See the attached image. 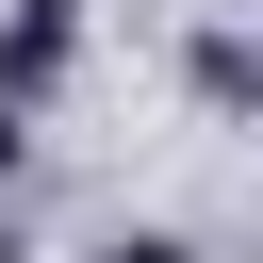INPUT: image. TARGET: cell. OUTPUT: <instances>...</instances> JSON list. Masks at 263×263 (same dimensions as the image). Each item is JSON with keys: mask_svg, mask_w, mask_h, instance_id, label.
<instances>
[{"mask_svg": "<svg viewBox=\"0 0 263 263\" xmlns=\"http://www.w3.org/2000/svg\"><path fill=\"white\" fill-rule=\"evenodd\" d=\"M99 263H197V247H181V230H115Z\"/></svg>", "mask_w": 263, "mask_h": 263, "instance_id": "7a4b0ae2", "label": "cell"}, {"mask_svg": "<svg viewBox=\"0 0 263 263\" xmlns=\"http://www.w3.org/2000/svg\"><path fill=\"white\" fill-rule=\"evenodd\" d=\"M0 263H16V247H0Z\"/></svg>", "mask_w": 263, "mask_h": 263, "instance_id": "3957f363", "label": "cell"}, {"mask_svg": "<svg viewBox=\"0 0 263 263\" xmlns=\"http://www.w3.org/2000/svg\"><path fill=\"white\" fill-rule=\"evenodd\" d=\"M66 49H82V0H16V33H0V115H16V99H49V82H66Z\"/></svg>", "mask_w": 263, "mask_h": 263, "instance_id": "6da1fadb", "label": "cell"}]
</instances>
